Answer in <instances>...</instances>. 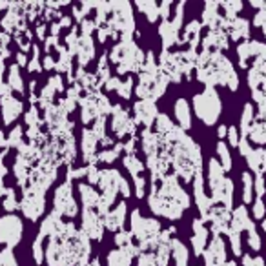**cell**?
Returning a JSON list of instances; mask_svg holds the SVG:
<instances>
[{
	"mask_svg": "<svg viewBox=\"0 0 266 266\" xmlns=\"http://www.w3.org/2000/svg\"><path fill=\"white\" fill-rule=\"evenodd\" d=\"M18 235H20V223L17 221V217H6L4 221H0V241L17 243Z\"/></svg>",
	"mask_w": 266,
	"mask_h": 266,
	"instance_id": "6da1fadb",
	"label": "cell"
}]
</instances>
